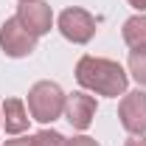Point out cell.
<instances>
[{
	"label": "cell",
	"instance_id": "obj_1",
	"mask_svg": "<svg viewBox=\"0 0 146 146\" xmlns=\"http://www.w3.org/2000/svg\"><path fill=\"white\" fill-rule=\"evenodd\" d=\"M76 82L84 90L96 93V96H110L118 98L127 93L129 76L127 70L112 62V59H101V56H82L76 62Z\"/></svg>",
	"mask_w": 146,
	"mask_h": 146
},
{
	"label": "cell",
	"instance_id": "obj_2",
	"mask_svg": "<svg viewBox=\"0 0 146 146\" xmlns=\"http://www.w3.org/2000/svg\"><path fill=\"white\" fill-rule=\"evenodd\" d=\"M65 93L56 82H36L28 90V112L39 124H51L65 112Z\"/></svg>",
	"mask_w": 146,
	"mask_h": 146
},
{
	"label": "cell",
	"instance_id": "obj_3",
	"mask_svg": "<svg viewBox=\"0 0 146 146\" xmlns=\"http://www.w3.org/2000/svg\"><path fill=\"white\" fill-rule=\"evenodd\" d=\"M0 48H3V54L11 56V59H23V56L36 51V36L17 17H9L0 25Z\"/></svg>",
	"mask_w": 146,
	"mask_h": 146
},
{
	"label": "cell",
	"instance_id": "obj_4",
	"mask_svg": "<svg viewBox=\"0 0 146 146\" xmlns=\"http://www.w3.org/2000/svg\"><path fill=\"white\" fill-rule=\"evenodd\" d=\"M59 31H62L65 39H70L76 45H84L96 34V17L90 11L79 9V6H70V9H65L59 14Z\"/></svg>",
	"mask_w": 146,
	"mask_h": 146
},
{
	"label": "cell",
	"instance_id": "obj_5",
	"mask_svg": "<svg viewBox=\"0 0 146 146\" xmlns=\"http://www.w3.org/2000/svg\"><path fill=\"white\" fill-rule=\"evenodd\" d=\"M118 118L129 135H146V93L143 90L124 93V98L118 104Z\"/></svg>",
	"mask_w": 146,
	"mask_h": 146
},
{
	"label": "cell",
	"instance_id": "obj_6",
	"mask_svg": "<svg viewBox=\"0 0 146 146\" xmlns=\"http://www.w3.org/2000/svg\"><path fill=\"white\" fill-rule=\"evenodd\" d=\"M17 20L36 36V39H39L42 34L51 31V25H54V11H51L48 3L34 0V3H23V6L17 9Z\"/></svg>",
	"mask_w": 146,
	"mask_h": 146
},
{
	"label": "cell",
	"instance_id": "obj_7",
	"mask_svg": "<svg viewBox=\"0 0 146 146\" xmlns=\"http://www.w3.org/2000/svg\"><path fill=\"white\" fill-rule=\"evenodd\" d=\"M65 118L73 129H87L96 118V98L87 93H70L65 98Z\"/></svg>",
	"mask_w": 146,
	"mask_h": 146
},
{
	"label": "cell",
	"instance_id": "obj_8",
	"mask_svg": "<svg viewBox=\"0 0 146 146\" xmlns=\"http://www.w3.org/2000/svg\"><path fill=\"white\" fill-rule=\"evenodd\" d=\"M28 110L23 104V98H6L3 101V127L9 135H20L28 129Z\"/></svg>",
	"mask_w": 146,
	"mask_h": 146
},
{
	"label": "cell",
	"instance_id": "obj_9",
	"mask_svg": "<svg viewBox=\"0 0 146 146\" xmlns=\"http://www.w3.org/2000/svg\"><path fill=\"white\" fill-rule=\"evenodd\" d=\"M124 42L129 48H146V14H135L124 23Z\"/></svg>",
	"mask_w": 146,
	"mask_h": 146
},
{
	"label": "cell",
	"instance_id": "obj_10",
	"mask_svg": "<svg viewBox=\"0 0 146 146\" xmlns=\"http://www.w3.org/2000/svg\"><path fill=\"white\" fill-rule=\"evenodd\" d=\"M129 73L135 76L138 84L146 87V48H132L129 51Z\"/></svg>",
	"mask_w": 146,
	"mask_h": 146
},
{
	"label": "cell",
	"instance_id": "obj_11",
	"mask_svg": "<svg viewBox=\"0 0 146 146\" xmlns=\"http://www.w3.org/2000/svg\"><path fill=\"white\" fill-rule=\"evenodd\" d=\"M34 146H68V141L56 129H42L34 135Z\"/></svg>",
	"mask_w": 146,
	"mask_h": 146
},
{
	"label": "cell",
	"instance_id": "obj_12",
	"mask_svg": "<svg viewBox=\"0 0 146 146\" xmlns=\"http://www.w3.org/2000/svg\"><path fill=\"white\" fill-rule=\"evenodd\" d=\"M68 146H98V141H93V138H87V135H79V138H70Z\"/></svg>",
	"mask_w": 146,
	"mask_h": 146
},
{
	"label": "cell",
	"instance_id": "obj_13",
	"mask_svg": "<svg viewBox=\"0 0 146 146\" xmlns=\"http://www.w3.org/2000/svg\"><path fill=\"white\" fill-rule=\"evenodd\" d=\"M3 146H34V138H14V141H6Z\"/></svg>",
	"mask_w": 146,
	"mask_h": 146
},
{
	"label": "cell",
	"instance_id": "obj_14",
	"mask_svg": "<svg viewBox=\"0 0 146 146\" xmlns=\"http://www.w3.org/2000/svg\"><path fill=\"white\" fill-rule=\"evenodd\" d=\"M132 9H138V11H146V0H127Z\"/></svg>",
	"mask_w": 146,
	"mask_h": 146
},
{
	"label": "cell",
	"instance_id": "obj_15",
	"mask_svg": "<svg viewBox=\"0 0 146 146\" xmlns=\"http://www.w3.org/2000/svg\"><path fill=\"white\" fill-rule=\"evenodd\" d=\"M0 127H3V110H0Z\"/></svg>",
	"mask_w": 146,
	"mask_h": 146
},
{
	"label": "cell",
	"instance_id": "obj_16",
	"mask_svg": "<svg viewBox=\"0 0 146 146\" xmlns=\"http://www.w3.org/2000/svg\"><path fill=\"white\" fill-rule=\"evenodd\" d=\"M20 3H34V0H20Z\"/></svg>",
	"mask_w": 146,
	"mask_h": 146
}]
</instances>
